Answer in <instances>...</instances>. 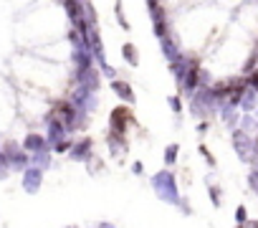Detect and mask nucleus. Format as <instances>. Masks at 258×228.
<instances>
[{
  "instance_id": "7ed1b4c3",
  "label": "nucleus",
  "mask_w": 258,
  "mask_h": 228,
  "mask_svg": "<svg viewBox=\"0 0 258 228\" xmlns=\"http://www.w3.org/2000/svg\"><path fill=\"white\" fill-rule=\"evenodd\" d=\"M63 135H66V125H63L58 117H48V140L58 145Z\"/></svg>"
},
{
  "instance_id": "0eeeda50",
  "label": "nucleus",
  "mask_w": 258,
  "mask_h": 228,
  "mask_svg": "<svg viewBox=\"0 0 258 228\" xmlns=\"http://www.w3.org/2000/svg\"><path fill=\"white\" fill-rule=\"evenodd\" d=\"M198 81H200V71H198V66H195V61H192V66H190L187 76L182 79V89H185V91H195Z\"/></svg>"
},
{
  "instance_id": "f8f14e48",
  "label": "nucleus",
  "mask_w": 258,
  "mask_h": 228,
  "mask_svg": "<svg viewBox=\"0 0 258 228\" xmlns=\"http://www.w3.org/2000/svg\"><path fill=\"white\" fill-rule=\"evenodd\" d=\"M63 6H66V11H69V16H71L74 21H79V11H81L84 6H81V3H63Z\"/></svg>"
},
{
  "instance_id": "f3484780",
  "label": "nucleus",
  "mask_w": 258,
  "mask_h": 228,
  "mask_svg": "<svg viewBox=\"0 0 258 228\" xmlns=\"http://www.w3.org/2000/svg\"><path fill=\"white\" fill-rule=\"evenodd\" d=\"M170 106H172L175 111H180V99H177V96H172V99H170Z\"/></svg>"
},
{
  "instance_id": "20e7f679",
  "label": "nucleus",
  "mask_w": 258,
  "mask_h": 228,
  "mask_svg": "<svg viewBox=\"0 0 258 228\" xmlns=\"http://www.w3.org/2000/svg\"><path fill=\"white\" fill-rule=\"evenodd\" d=\"M233 142H235V150L240 152V157L248 160L250 152H253V142L245 137V132H235V135H233Z\"/></svg>"
},
{
  "instance_id": "39448f33",
  "label": "nucleus",
  "mask_w": 258,
  "mask_h": 228,
  "mask_svg": "<svg viewBox=\"0 0 258 228\" xmlns=\"http://www.w3.org/2000/svg\"><path fill=\"white\" fill-rule=\"evenodd\" d=\"M79 84H81V89H86V91H94V89L99 86V76H96V71H94V69L79 71Z\"/></svg>"
},
{
  "instance_id": "4468645a",
  "label": "nucleus",
  "mask_w": 258,
  "mask_h": 228,
  "mask_svg": "<svg viewBox=\"0 0 258 228\" xmlns=\"http://www.w3.org/2000/svg\"><path fill=\"white\" fill-rule=\"evenodd\" d=\"M253 104H255V94H250V91H248V96L243 99V106H245V109H250Z\"/></svg>"
},
{
  "instance_id": "9d476101",
  "label": "nucleus",
  "mask_w": 258,
  "mask_h": 228,
  "mask_svg": "<svg viewBox=\"0 0 258 228\" xmlns=\"http://www.w3.org/2000/svg\"><path fill=\"white\" fill-rule=\"evenodd\" d=\"M38 183H41V170L38 167H31L28 173H26V178H23V185H26V190H36L38 188Z\"/></svg>"
},
{
  "instance_id": "f03ea898",
  "label": "nucleus",
  "mask_w": 258,
  "mask_h": 228,
  "mask_svg": "<svg viewBox=\"0 0 258 228\" xmlns=\"http://www.w3.org/2000/svg\"><path fill=\"white\" fill-rule=\"evenodd\" d=\"M129 120H132V111H129L126 106H116V109L111 111V135H114V137H121Z\"/></svg>"
},
{
  "instance_id": "ddd939ff",
  "label": "nucleus",
  "mask_w": 258,
  "mask_h": 228,
  "mask_svg": "<svg viewBox=\"0 0 258 228\" xmlns=\"http://www.w3.org/2000/svg\"><path fill=\"white\" fill-rule=\"evenodd\" d=\"M175 157H177V145H170L167 152H165V160L167 162H175Z\"/></svg>"
},
{
  "instance_id": "aec40b11",
  "label": "nucleus",
  "mask_w": 258,
  "mask_h": 228,
  "mask_svg": "<svg viewBox=\"0 0 258 228\" xmlns=\"http://www.w3.org/2000/svg\"><path fill=\"white\" fill-rule=\"evenodd\" d=\"M132 170H135L137 175H140V173H145V167H142V162H135V165H132Z\"/></svg>"
},
{
  "instance_id": "9b49d317",
  "label": "nucleus",
  "mask_w": 258,
  "mask_h": 228,
  "mask_svg": "<svg viewBox=\"0 0 258 228\" xmlns=\"http://www.w3.org/2000/svg\"><path fill=\"white\" fill-rule=\"evenodd\" d=\"M124 59L132 64V66H137V48L132 43H124Z\"/></svg>"
},
{
  "instance_id": "1a4fd4ad",
  "label": "nucleus",
  "mask_w": 258,
  "mask_h": 228,
  "mask_svg": "<svg viewBox=\"0 0 258 228\" xmlns=\"http://www.w3.org/2000/svg\"><path fill=\"white\" fill-rule=\"evenodd\" d=\"M111 89H114V91H116V94H119L121 99H126L129 104H132V101H135V94H132V86H129L126 81H116V79H114V81H111Z\"/></svg>"
},
{
  "instance_id": "dca6fc26",
  "label": "nucleus",
  "mask_w": 258,
  "mask_h": 228,
  "mask_svg": "<svg viewBox=\"0 0 258 228\" xmlns=\"http://www.w3.org/2000/svg\"><path fill=\"white\" fill-rule=\"evenodd\" d=\"M235 218H238V223H243V220H245V208H243V205L235 210Z\"/></svg>"
},
{
  "instance_id": "a211bd4d",
  "label": "nucleus",
  "mask_w": 258,
  "mask_h": 228,
  "mask_svg": "<svg viewBox=\"0 0 258 228\" xmlns=\"http://www.w3.org/2000/svg\"><path fill=\"white\" fill-rule=\"evenodd\" d=\"M248 81H250V86H253V89H258V71H253V76H250Z\"/></svg>"
},
{
  "instance_id": "2eb2a0df",
  "label": "nucleus",
  "mask_w": 258,
  "mask_h": 228,
  "mask_svg": "<svg viewBox=\"0 0 258 228\" xmlns=\"http://www.w3.org/2000/svg\"><path fill=\"white\" fill-rule=\"evenodd\" d=\"M69 147H71V142H69V140H61V142L56 145V152H66Z\"/></svg>"
},
{
  "instance_id": "6ab92c4d",
  "label": "nucleus",
  "mask_w": 258,
  "mask_h": 228,
  "mask_svg": "<svg viewBox=\"0 0 258 228\" xmlns=\"http://www.w3.org/2000/svg\"><path fill=\"white\" fill-rule=\"evenodd\" d=\"M210 195H213V203L218 205V203H220V198H218V188H210Z\"/></svg>"
},
{
  "instance_id": "412c9836",
  "label": "nucleus",
  "mask_w": 258,
  "mask_h": 228,
  "mask_svg": "<svg viewBox=\"0 0 258 228\" xmlns=\"http://www.w3.org/2000/svg\"><path fill=\"white\" fill-rule=\"evenodd\" d=\"M99 228H114V225H109V223H104V225H99Z\"/></svg>"
},
{
  "instance_id": "6e6552de",
  "label": "nucleus",
  "mask_w": 258,
  "mask_h": 228,
  "mask_svg": "<svg viewBox=\"0 0 258 228\" xmlns=\"http://www.w3.org/2000/svg\"><path fill=\"white\" fill-rule=\"evenodd\" d=\"M23 147H26L28 152H43V150H46V140H43L41 135H28L26 142H23Z\"/></svg>"
},
{
  "instance_id": "f257e3e1",
  "label": "nucleus",
  "mask_w": 258,
  "mask_h": 228,
  "mask_svg": "<svg viewBox=\"0 0 258 228\" xmlns=\"http://www.w3.org/2000/svg\"><path fill=\"white\" fill-rule=\"evenodd\" d=\"M152 185L157 188V193H160L165 200H170V203H177V185H175V178H172V173H160V175L152 180Z\"/></svg>"
},
{
  "instance_id": "423d86ee",
  "label": "nucleus",
  "mask_w": 258,
  "mask_h": 228,
  "mask_svg": "<svg viewBox=\"0 0 258 228\" xmlns=\"http://www.w3.org/2000/svg\"><path fill=\"white\" fill-rule=\"evenodd\" d=\"M71 157L74 160H89L91 157V140H84V142L74 145L71 147Z\"/></svg>"
},
{
  "instance_id": "4be33fe9",
  "label": "nucleus",
  "mask_w": 258,
  "mask_h": 228,
  "mask_svg": "<svg viewBox=\"0 0 258 228\" xmlns=\"http://www.w3.org/2000/svg\"><path fill=\"white\" fill-rule=\"evenodd\" d=\"M250 228H258V223H250Z\"/></svg>"
}]
</instances>
